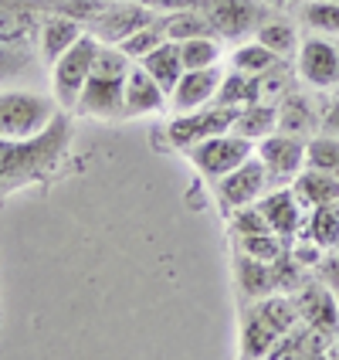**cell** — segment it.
<instances>
[{"label": "cell", "instance_id": "1", "mask_svg": "<svg viewBox=\"0 0 339 360\" xmlns=\"http://www.w3.org/2000/svg\"><path fill=\"white\" fill-rule=\"evenodd\" d=\"M68 140H72V126L61 112L44 133L31 136V140L0 136V194L18 191L31 180H41L68 150Z\"/></svg>", "mask_w": 339, "mask_h": 360}, {"label": "cell", "instance_id": "2", "mask_svg": "<svg viewBox=\"0 0 339 360\" xmlns=\"http://www.w3.org/2000/svg\"><path fill=\"white\" fill-rule=\"evenodd\" d=\"M299 323V306L285 292H268L255 300L244 316H241V333H238V354L241 357H272L275 343Z\"/></svg>", "mask_w": 339, "mask_h": 360}, {"label": "cell", "instance_id": "3", "mask_svg": "<svg viewBox=\"0 0 339 360\" xmlns=\"http://www.w3.org/2000/svg\"><path fill=\"white\" fill-rule=\"evenodd\" d=\"M136 61L122 51L119 44H99V55H95V65H92V75L81 89L79 109L81 116H99V120H109V116H119L122 112V89H126V79H129V68Z\"/></svg>", "mask_w": 339, "mask_h": 360}, {"label": "cell", "instance_id": "4", "mask_svg": "<svg viewBox=\"0 0 339 360\" xmlns=\"http://www.w3.org/2000/svg\"><path fill=\"white\" fill-rule=\"evenodd\" d=\"M58 99L27 89L0 92V136L7 140H31L58 120Z\"/></svg>", "mask_w": 339, "mask_h": 360}, {"label": "cell", "instance_id": "5", "mask_svg": "<svg viewBox=\"0 0 339 360\" xmlns=\"http://www.w3.org/2000/svg\"><path fill=\"white\" fill-rule=\"evenodd\" d=\"M99 44L102 41L92 31H85L65 55L51 61V89H55L58 105H65V109L79 105L81 89H85V82L92 75V65H95V55H99Z\"/></svg>", "mask_w": 339, "mask_h": 360}, {"label": "cell", "instance_id": "6", "mask_svg": "<svg viewBox=\"0 0 339 360\" xmlns=\"http://www.w3.org/2000/svg\"><path fill=\"white\" fill-rule=\"evenodd\" d=\"M241 109H231V105H204V109H190V112H177L170 126H166V140L173 143L177 150H190L197 143L211 140V136H220V133H231V126L238 120Z\"/></svg>", "mask_w": 339, "mask_h": 360}, {"label": "cell", "instance_id": "7", "mask_svg": "<svg viewBox=\"0 0 339 360\" xmlns=\"http://www.w3.org/2000/svg\"><path fill=\"white\" fill-rule=\"evenodd\" d=\"M255 146H258V143L244 140V136H238V133L231 129V133L211 136V140H204V143H197V146H190V150H183V153H187V160L194 163L204 177L218 184L224 174H231V170L241 167L248 157H255Z\"/></svg>", "mask_w": 339, "mask_h": 360}, {"label": "cell", "instance_id": "8", "mask_svg": "<svg viewBox=\"0 0 339 360\" xmlns=\"http://www.w3.org/2000/svg\"><path fill=\"white\" fill-rule=\"evenodd\" d=\"M160 18L149 4H136V0H105V7L99 11V18L88 24V31L102 41V44H122L129 34H136L140 27L153 24Z\"/></svg>", "mask_w": 339, "mask_h": 360}, {"label": "cell", "instance_id": "9", "mask_svg": "<svg viewBox=\"0 0 339 360\" xmlns=\"http://www.w3.org/2000/svg\"><path fill=\"white\" fill-rule=\"evenodd\" d=\"M295 72L309 89H339V44L326 34H312L299 44V61H295Z\"/></svg>", "mask_w": 339, "mask_h": 360}, {"label": "cell", "instance_id": "10", "mask_svg": "<svg viewBox=\"0 0 339 360\" xmlns=\"http://www.w3.org/2000/svg\"><path fill=\"white\" fill-rule=\"evenodd\" d=\"M275 184H272V174H268V167L261 163V157H248V160L234 167L231 174H224L218 180V198L220 204H227L231 211H238V207H248V204H258L268 191H272Z\"/></svg>", "mask_w": 339, "mask_h": 360}, {"label": "cell", "instance_id": "11", "mask_svg": "<svg viewBox=\"0 0 339 360\" xmlns=\"http://www.w3.org/2000/svg\"><path fill=\"white\" fill-rule=\"evenodd\" d=\"M200 11L207 14L218 38H248L265 24L258 0H200Z\"/></svg>", "mask_w": 339, "mask_h": 360}, {"label": "cell", "instance_id": "12", "mask_svg": "<svg viewBox=\"0 0 339 360\" xmlns=\"http://www.w3.org/2000/svg\"><path fill=\"white\" fill-rule=\"evenodd\" d=\"M255 153H258L261 163L268 167L275 187L292 184V180L299 177V170L305 167V140H302V136H292V133H281V129H275L272 136H265V140L255 146Z\"/></svg>", "mask_w": 339, "mask_h": 360}, {"label": "cell", "instance_id": "13", "mask_svg": "<svg viewBox=\"0 0 339 360\" xmlns=\"http://www.w3.org/2000/svg\"><path fill=\"white\" fill-rule=\"evenodd\" d=\"M292 300L299 306V320L316 326L322 333H339V300L322 279H302L292 289Z\"/></svg>", "mask_w": 339, "mask_h": 360}, {"label": "cell", "instance_id": "14", "mask_svg": "<svg viewBox=\"0 0 339 360\" xmlns=\"http://www.w3.org/2000/svg\"><path fill=\"white\" fill-rule=\"evenodd\" d=\"M261 214L268 221V228L281 235V238H295L302 235V221H305V207H302L299 194L292 191V184H281V187H272L265 198L258 200Z\"/></svg>", "mask_w": 339, "mask_h": 360}, {"label": "cell", "instance_id": "15", "mask_svg": "<svg viewBox=\"0 0 339 360\" xmlns=\"http://www.w3.org/2000/svg\"><path fill=\"white\" fill-rule=\"evenodd\" d=\"M166 89L153 79L140 61L129 68V79H126V89H122V112L126 116H153L166 105Z\"/></svg>", "mask_w": 339, "mask_h": 360}, {"label": "cell", "instance_id": "16", "mask_svg": "<svg viewBox=\"0 0 339 360\" xmlns=\"http://www.w3.org/2000/svg\"><path fill=\"white\" fill-rule=\"evenodd\" d=\"M220 72L218 65L214 68H194V72H183V79L177 82V89L170 92V102L177 112H190V109H204L211 102L218 99V89H220Z\"/></svg>", "mask_w": 339, "mask_h": 360}, {"label": "cell", "instance_id": "17", "mask_svg": "<svg viewBox=\"0 0 339 360\" xmlns=\"http://www.w3.org/2000/svg\"><path fill=\"white\" fill-rule=\"evenodd\" d=\"M81 34H85V24H81V20L68 18V14H61V11L44 14V20H41V27H38V48H41V55H44V61L51 65V61L58 58V55H65Z\"/></svg>", "mask_w": 339, "mask_h": 360}, {"label": "cell", "instance_id": "18", "mask_svg": "<svg viewBox=\"0 0 339 360\" xmlns=\"http://www.w3.org/2000/svg\"><path fill=\"white\" fill-rule=\"evenodd\" d=\"M319 126H322V112H316V105H312L309 96H302V92H285V96H281V105H279L281 133L312 140Z\"/></svg>", "mask_w": 339, "mask_h": 360}, {"label": "cell", "instance_id": "19", "mask_svg": "<svg viewBox=\"0 0 339 360\" xmlns=\"http://www.w3.org/2000/svg\"><path fill=\"white\" fill-rule=\"evenodd\" d=\"M38 0H0V41H27L41 27Z\"/></svg>", "mask_w": 339, "mask_h": 360}, {"label": "cell", "instance_id": "20", "mask_svg": "<svg viewBox=\"0 0 339 360\" xmlns=\"http://www.w3.org/2000/svg\"><path fill=\"white\" fill-rule=\"evenodd\" d=\"M140 65L146 68V72H149V75H153V79L160 82L163 89H166V96L177 89V82L183 79V72H187L183 55H180V44H177V41H170V38L163 41L157 51H149V55H146Z\"/></svg>", "mask_w": 339, "mask_h": 360}, {"label": "cell", "instance_id": "21", "mask_svg": "<svg viewBox=\"0 0 339 360\" xmlns=\"http://www.w3.org/2000/svg\"><path fill=\"white\" fill-rule=\"evenodd\" d=\"M292 191L299 194L302 207L312 211L319 204H329V200H339V180L333 174H322V170H312V167H302L299 177L292 180Z\"/></svg>", "mask_w": 339, "mask_h": 360}, {"label": "cell", "instance_id": "22", "mask_svg": "<svg viewBox=\"0 0 339 360\" xmlns=\"http://www.w3.org/2000/svg\"><path fill=\"white\" fill-rule=\"evenodd\" d=\"M275 265H279V262H275ZM275 265L241 255L238 259V285H241V292H244V296H251V300H261V296H268V292H279L281 282H279V269H275Z\"/></svg>", "mask_w": 339, "mask_h": 360}, {"label": "cell", "instance_id": "23", "mask_svg": "<svg viewBox=\"0 0 339 360\" xmlns=\"http://www.w3.org/2000/svg\"><path fill=\"white\" fill-rule=\"evenodd\" d=\"M231 129L251 143H261L265 136H272L279 129V109H275V102H251V105H244Z\"/></svg>", "mask_w": 339, "mask_h": 360}, {"label": "cell", "instance_id": "24", "mask_svg": "<svg viewBox=\"0 0 339 360\" xmlns=\"http://www.w3.org/2000/svg\"><path fill=\"white\" fill-rule=\"evenodd\" d=\"M163 34L170 41H190L200 38V34H214L211 20L204 11H190V7H177V11H166L160 18Z\"/></svg>", "mask_w": 339, "mask_h": 360}, {"label": "cell", "instance_id": "25", "mask_svg": "<svg viewBox=\"0 0 339 360\" xmlns=\"http://www.w3.org/2000/svg\"><path fill=\"white\" fill-rule=\"evenodd\" d=\"M305 235L322 245L326 252H336L339 245V200H329V204H319L309 211L305 218Z\"/></svg>", "mask_w": 339, "mask_h": 360}, {"label": "cell", "instance_id": "26", "mask_svg": "<svg viewBox=\"0 0 339 360\" xmlns=\"http://www.w3.org/2000/svg\"><path fill=\"white\" fill-rule=\"evenodd\" d=\"M218 105H231V109H244L251 102H258V85H255V75H244L238 68L224 72L218 89Z\"/></svg>", "mask_w": 339, "mask_h": 360}, {"label": "cell", "instance_id": "27", "mask_svg": "<svg viewBox=\"0 0 339 360\" xmlns=\"http://www.w3.org/2000/svg\"><path fill=\"white\" fill-rule=\"evenodd\" d=\"M241 255L248 259H258V262H268L275 265L288 255V238H281L275 231H258V235H241Z\"/></svg>", "mask_w": 339, "mask_h": 360}, {"label": "cell", "instance_id": "28", "mask_svg": "<svg viewBox=\"0 0 339 360\" xmlns=\"http://www.w3.org/2000/svg\"><path fill=\"white\" fill-rule=\"evenodd\" d=\"M305 167L333 174L339 180V140L329 133H316L312 140H305Z\"/></svg>", "mask_w": 339, "mask_h": 360}, {"label": "cell", "instance_id": "29", "mask_svg": "<svg viewBox=\"0 0 339 360\" xmlns=\"http://www.w3.org/2000/svg\"><path fill=\"white\" fill-rule=\"evenodd\" d=\"M177 44H180V55H183L187 72H194V68H214L220 61V38L218 34H200V38L177 41Z\"/></svg>", "mask_w": 339, "mask_h": 360}, {"label": "cell", "instance_id": "30", "mask_svg": "<svg viewBox=\"0 0 339 360\" xmlns=\"http://www.w3.org/2000/svg\"><path fill=\"white\" fill-rule=\"evenodd\" d=\"M302 20L312 34L339 38V0H309L302 7Z\"/></svg>", "mask_w": 339, "mask_h": 360}, {"label": "cell", "instance_id": "31", "mask_svg": "<svg viewBox=\"0 0 339 360\" xmlns=\"http://www.w3.org/2000/svg\"><path fill=\"white\" fill-rule=\"evenodd\" d=\"M255 38H258L268 51H275L279 58H288V55L299 51V34H295V27H292V24H281V20H265L258 31H255Z\"/></svg>", "mask_w": 339, "mask_h": 360}, {"label": "cell", "instance_id": "32", "mask_svg": "<svg viewBox=\"0 0 339 360\" xmlns=\"http://www.w3.org/2000/svg\"><path fill=\"white\" fill-rule=\"evenodd\" d=\"M279 55L275 51H268L258 38L251 41V44H241L238 51L231 55V68H238L244 75H261V72H268V68H275L279 65Z\"/></svg>", "mask_w": 339, "mask_h": 360}, {"label": "cell", "instance_id": "33", "mask_svg": "<svg viewBox=\"0 0 339 360\" xmlns=\"http://www.w3.org/2000/svg\"><path fill=\"white\" fill-rule=\"evenodd\" d=\"M163 41H166V34H163V24H160V18L153 20V24H146V27H140L136 34H129V38L122 41L119 48L129 55L133 61H142L149 51H157Z\"/></svg>", "mask_w": 339, "mask_h": 360}, {"label": "cell", "instance_id": "34", "mask_svg": "<svg viewBox=\"0 0 339 360\" xmlns=\"http://www.w3.org/2000/svg\"><path fill=\"white\" fill-rule=\"evenodd\" d=\"M27 61L24 41H0V75H18Z\"/></svg>", "mask_w": 339, "mask_h": 360}, {"label": "cell", "instance_id": "35", "mask_svg": "<svg viewBox=\"0 0 339 360\" xmlns=\"http://www.w3.org/2000/svg\"><path fill=\"white\" fill-rule=\"evenodd\" d=\"M316 269H319L322 282L336 292V300H339V252H326V259H322Z\"/></svg>", "mask_w": 339, "mask_h": 360}, {"label": "cell", "instance_id": "36", "mask_svg": "<svg viewBox=\"0 0 339 360\" xmlns=\"http://www.w3.org/2000/svg\"><path fill=\"white\" fill-rule=\"evenodd\" d=\"M322 133H329V136L339 140V96H333L329 105L322 109Z\"/></svg>", "mask_w": 339, "mask_h": 360}, {"label": "cell", "instance_id": "37", "mask_svg": "<svg viewBox=\"0 0 339 360\" xmlns=\"http://www.w3.org/2000/svg\"><path fill=\"white\" fill-rule=\"evenodd\" d=\"M265 4H272V7H292V4H299V0H265Z\"/></svg>", "mask_w": 339, "mask_h": 360}, {"label": "cell", "instance_id": "38", "mask_svg": "<svg viewBox=\"0 0 339 360\" xmlns=\"http://www.w3.org/2000/svg\"><path fill=\"white\" fill-rule=\"evenodd\" d=\"M333 357H339V333H336V343H333Z\"/></svg>", "mask_w": 339, "mask_h": 360}, {"label": "cell", "instance_id": "39", "mask_svg": "<svg viewBox=\"0 0 339 360\" xmlns=\"http://www.w3.org/2000/svg\"><path fill=\"white\" fill-rule=\"evenodd\" d=\"M336 252H339V245H336Z\"/></svg>", "mask_w": 339, "mask_h": 360}]
</instances>
